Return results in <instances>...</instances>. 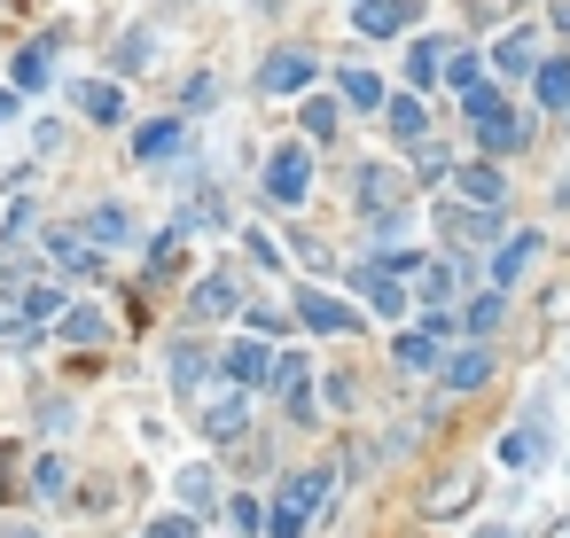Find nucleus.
I'll return each instance as SVG.
<instances>
[{
	"label": "nucleus",
	"instance_id": "obj_36",
	"mask_svg": "<svg viewBox=\"0 0 570 538\" xmlns=\"http://www.w3.org/2000/svg\"><path fill=\"white\" fill-rule=\"evenodd\" d=\"M149 538H196V523L188 515H165V523H149Z\"/></svg>",
	"mask_w": 570,
	"mask_h": 538
},
{
	"label": "nucleus",
	"instance_id": "obj_33",
	"mask_svg": "<svg viewBox=\"0 0 570 538\" xmlns=\"http://www.w3.org/2000/svg\"><path fill=\"white\" fill-rule=\"evenodd\" d=\"M446 86H461V95H469V86H484L476 55H446Z\"/></svg>",
	"mask_w": 570,
	"mask_h": 538
},
{
	"label": "nucleus",
	"instance_id": "obj_17",
	"mask_svg": "<svg viewBox=\"0 0 570 538\" xmlns=\"http://www.w3.org/2000/svg\"><path fill=\"white\" fill-rule=\"evenodd\" d=\"M78 110H87V118H102V125H118V118H125L118 86H102V78H87V86H78Z\"/></svg>",
	"mask_w": 570,
	"mask_h": 538
},
{
	"label": "nucleus",
	"instance_id": "obj_27",
	"mask_svg": "<svg viewBox=\"0 0 570 538\" xmlns=\"http://www.w3.org/2000/svg\"><path fill=\"white\" fill-rule=\"evenodd\" d=\"M398 367H438V336H398Z\"/></svg>",
	"mask_w": 570,
	"mask_h": 538
},
{
	"label": "nucleus",
	"instance_id": "obj_30",
	"mask_svg": "<svg viewBox=\"0 0 570 538\" xmlns=\"http://www.w3.org/2000/svg\"><path fill=\"white\" fill-rule=\"evenodd\" d=\"M87 234H95V242H125V211H118V204H102V211L87 219Z\"/></svg>",
	"mask_w": 570,
	"mask_h": 538
},
{
	"label": "nucleus",
	"instance_id": "obj_18",
	"mask_svg": "<svg viewBox=\"0 0 570 538\" xmlns=\"http://www.w3.org/2000/svg\"><path fill=\"white\" fill-rule=\"evenodd\" d=\"M531 47H539V32H508V40L493 47V63H501V78H524V70H531Z\"/></svg>",
	"mask_w": 570,
	"mask_h": 538
},
{
	"label": "nucleus",
	"instance_id": "obj_16",
	"mask_svg": "<svg viewBox=\"0 0 570 538\" xmlns=\"http://www.w3.org/2000/svg\"><path fill=\"white\" fill-rule=\"evenodd\" d=\"M297 312H305V328H320V336H344V328H352V312H344V305H329L320 289H313V297H297Z\"/></svg>",
	"mask_w": 570,
	"mask_h": 538
},
{
	"label": "nucleus",
	"instance_id": "obj_13",
	"mask_svg": "<svg viewBox=\"0 0 570 538\" xmlns=\"http://www.w3.org/2000/svg\"><path fill=\"white\" fill-rule=\"evenodd\" d=\"M469 499H476V476H438V484H430V499H423V507H430V515H461V507H469Z\"/></svg>",
	"mask_w": 570,
	"mask_h": 538
},
{
	"label": "nucleus",
	"instance_id": "obj_22",
	"mask_svg": "<svg viewBox=\"0 0 570 538\" xmlns=\"http://www.w3.org/2000/svg\"><path fill=\"white\" fill-rule=\"evenodd\" d=\"M204 375H211V351H204V343H180V351H173V383H180V391H196Z\"/></svg>",
	"mask_w": 570,
	"mask_h": 538
},
{
	"label": "nucleus",
	"instance_id": "obj_29",
	"mask_svg": "<svg viewBox=\"0 0 570 538\" xmlns=\"http://www.w3.org/2000/svg\"><path fill=\"white\" fill-rule=\"evenodd\" d=\"M501 320H508V297H476V305H469V328H476V336H493Z\"/></svg>",
	"mask_w": 570,
	"mask_h": 538
},
{
	"label": "nucleus",
	"instance_id": "obj_32",
	"mask_svg": "<svg viewBox=\"0 0 570 538\" xmlns=\"http://www.w3.org/2000/svg\"><path fill=\"white\" fill-rule=\"evenodd\" d=\"M63 343H102V312H70L63 320Z\"/></svg>",
	"mask_w": 570,
	"mask_h": 538
},
{
	"label": "nucleus",
	"instance_id": "obj_10",
	"mask_svg": "<svg viewBox=\"0 0 570 538\" xmlns=\"http://www.w3.org/2000/svg\"><path fill=\"white\" fill-rule=\"evenodd\" d=\"M227 375H234V383H266V375H274V343H259V336L234 343V351H227Z\"/></svg>",
	"mask_w": 570,
	"mask_h": 538
},
{
	"label": "nucleus",
	"instance_id": "obj_5",
	"mask_svg": "<svg viewBox=\"0 0 570 538\" xmlns=\"http://www.w3.org/2000/svg\"><path fill=\"white\" fill-rule=\"evenodd\" d=\"M438 234H453V242H493V204H438Z\"/></svg>",
	"mask_w": 570,
	"mask_h": 538
},
{
	"label": "nucleus",
	"instance_id": "obj_42",
	"mask_svg": "<svg viewBox=\"0 0 570 538\" xmlns=\"http://www.w3.org/2000/svg\"><path fill=\"white\" fill-rule=\"evenodd\" d=\"M9 538H40V530H9Z\"/></svg>",
	"mask_w": 570,
	"mask_h": 538
},
{
	"label": "nucleus",
	"instance_id": "obj_31",
	"mask_svg": "<svg viewBox=\"0 0 570 538\" xmlns=\"http://www.w3.org/2000/svg\"><path fill=\"white\" fill-rule=\"evenodd\" d=\"M180 507H196V515L211 507V469H188V476H180Z\"/></svg>",
	"mask_w": 570,
	"mask_h": 538
},
{
	"label": "nucleus",
	"instance_id": "obj_37",
	"mask_svg": "<svg viewBox=\"0 0 570 538\" xmlns=\"http://www.w3.org/2000/svg\"><path fill=\"white\" fill-rule=\"evenodd\" d=\"M55 305H63V289H32V297H24V312H32V320H47Z\"/></svg>",
	"mask_w": 570,
	"mask_h": 538
},
{
	"label": "nucleus",
	"instance_id": "obj_12",
	"mask_svg": "<svg viewBox=\"0 0 570 538\" xmlns=\"http://www.w3.org/2000/svg\"><path fill=\"white\" fill-rule=\"evenodd\" d=\"M242 305V289H234V274H211L204 289H196V320H227Z\"/></svg>",
	"mask_w": 570,
	"mask_h": 538
},
{
	"label": "nucleus",
	"instance_id": "obj_6",
	"mask_svg": "<svg viewBox=\"0 0 570 538\" xmlns=\"http://www.w3.org/2000/svg\"><path fill=\"white\" fill-rule=\"evenodd\" d=\"M360 297H368L383 320H398V312H406V289H398V274H391V265H360Z\"/></svg>",
	"mask_w": 570,
	"mask_h": 538
},
{
	"label": "nucleus",
	"instance_id": "obj_40",
	"mask_svg": "<svg viewBox=\"0 0 570 538\" xmlns=\"http://www.w3.org/2000/svg\"><path fill=\"white\" fill-rule=\"evenodd\" d=\"M555 196H562V204H570V172H562V188H555Z\"/></svg>",
	"mask_w": 570,
	"mask_h": 538
},
{
	"label": "nucleus",
	"instance_id": "obj_21",
	"mask_svg": "<svg viewBox=\"0 0 570 538\" xmlns=\"http://www.w3.org/2000/svg\"><path fill=\"white\" fill-rule=\"evenodd\" d=\"M204 437H211V444H234V437H242V398H219V406L204 414Z\"/></svg>",
	"mask_w": 570,
	"mask_h": 538
},
{
	"label": "nucleus",
	"instance_id": "obj_19",
	"mask_svg": "<svg viewBox=\"0 0 570 538\" xmlns=\"http://www.w3.org/2000/svg\"><path fill=\"white\" fill-rule=\"evenodd\" d=\"M173 149H180V118H156L133 133V156H173Z\"/></svg>",
	"mask_w": 570,
	"mask_h": 538
},
{
	"label": "nucleus",
	"instance_id": "obj_20",
	"mask_svg": "<svg viewBox=\"0 0 570 538\" xmlns=\"http://www.w3.org/2000/svg\"><path fill=\"white\" fill-rule=\"evenodd\" d=\"M531 257H539V234H516V242H508V250H501V257H493V282H501V289H508V282H516V274H524V265H531Z\"/></svg>",
	"mask_w": 570,
	"mask_h": 538
},
{
	"label": "nucleus",
	"instance_id": "obj_15",
	"mask_svg": "<svg viewBox=\"0 0 570 538\" xmlns=\"http://www.w3.org/2000/svg\"><path fill=\"white\" fill-rule=\"evenodd\" d=\"M539 453H547V429H539V421H524V429L501 437V461H508V469H524V461H539Z\"/></svg>",
	"mask_w": 570,
	"mask_h": 538
},
{
	"label": "nucleus",
	"instance_id": "obj_24",
	"mask_svg": "<svg viewBox=\"0 0 570 538\" xmlns=\"http://www.w3.org/2000/svg\"><path fill=\"white\" fill-rule=\"evenodd\" d=\"M360 204H368V211H375V204H398V172L368 164V172H360Z\"/></svg>",
	"mask_w": 570,
	"mask_h": 538
},
{
	"label": "nucleus",
	"instance_id": "obj_4",
	"mask_svg": "<svg viewBox=\"0 0 570 538\" xmlns=\"http://www.w3.org/2000/svg\"><path fill=\"white\" fill-rule=\"evenodd\" d=\"M305 78H313V55L282 47V55H266V63H259V95H297Z\"/></svg>",
	"mask_w": 570,
	"mask_h": 538
},
{
	"label": "nucleus",
	"instance_id": "obj_23",
	"mask_svg": "<svg viewBox=\"0 0 570 538\" xmlns=\"http://www.w3.org/2000/svg\"><path fill=\"white\" fill-rule=\"evenodd\" d=\"M344 102L352 110H383V78L375 70H344Z\"/></svg>",
	"mask_w": 570,
	"mask_h": 538
},
{
	"label": "nucleus",
	"instance_id": "obj_14",
	"mask_svg": "<svg viewBox=\"0 0 570 538\" xmlns=\"http://www.w3.org/2000/svg\"><path fill=\"white\" fill-rule=\"evenodd\" d=\"M383 110H391V133H398V141H423V133H430V110H423L415 95H391Z\"/></svg>",
	"mask_w": 570,
	"mask_h": 538
},
{
	"label": "nucleus",
	"instance_id": "obj_26",
	"mask_svg": "<svg viewBox=\"0 0 570 538\" xmlns=\"http://www.w3.org/2000/svg\"><path fill=\"white\" fill-rule=\"evenodd\" d=\"M446 40H415V55H406V78H415V86H430L438 70H446V55H438Z\"/></svg>",
	"mask_w": 570,
	"mask_h": 538
},
{
	"label": "nucleus",
	"instance_id": "obj_11",
	"mask_svg": "<svg viewBox=\"0 0 570 538\" xmlns=\"http://www.w3.org/2000/svg\"><path fill=\"white\" fill-rule=\"evenodd\" d=\"M415 289H423L430 305H446V297L461 289V265H453V257H423V265H415Z\"/></svg>",
	"mask_w": 570,
	"mask_h": 538
},
{
	"label": "nucleus",
	"instance_id": "obj_8",
	"mask_svg": "<svg viewBox=\"0 0 570 538\" xmlns=\"http://www.w3.org/2000/svg\"><path fill=\"white\" fill-rule=\"evenodd\" d=\"M484 383H493V351H484V343L453 351V367H446V391H484Z\"/></svg>",
	"mask_w": 570,
	"mask_h": 538
},
{
	"label": "nucleus",
	"instance_id": "obj_7",
	"mask_svg": "<svg viewBox=\"0 0 570 538\" xmlns=\"http://www.w3.org/2000/svg\"><path fill=\"white\" fill-rule=\"evenodd\" d=\"M406 24H415V0H360V32L368 40H391Z\"/></svg>",
	"mask_w": 570,
	"mask_h": 538
},
{
	"label": "nucleus",
	"instance_id": "obj_34",
	"mask_svg": "<svg viewBox=\"0 0 570 538\" xmlns=\"http://www.w3.org/2000/svg\"><path fill=\"white\" fill-rule=\"evenodd\" d=\"M40 78H47V47H24L17 55V86H40Z\"/></svg>",
	"mask_w": 570,
	"mask_h": 538
},
{
	"label": "nucleus",
	"instance_id": "obj_25",
	"mask_svg": "<svg viewBox=\"0 0 570 538\" xmlns=\"http://www.w3.org/2000/svg\"><path fill=\"white\" fill-rule=\"evenodd\" d=\"M539 102L547 110H570V63H539Z\"/></svg>",
	"mask_w": 570,
	"mask_h": 538
},
{
	"label": "nucleus",
	"instance_id": "obj_41",
	"mask_svg": "<svg viewBox=\"0 0 570 538\" xmlns=\"http://www.w3.org/2000/svg\"><path fill=\"white\" fill-rule=\"evenodd\" d=\"M9 110H17V102H9V95H0V118H9Z\"/></svg>",
	"mask_w": 570,
	"mask_h": 538
},
{
	"label": "nucleus",
	"instance_id": "obj_3",
	"mask_svg": "<svg viewBox=\"0 0 570 538\" xmlns=\"http://www.w3.org/2000/svg\"><path fill=\"white\" fill-rule=\"evenodd\" d=\"M476 141H484V156H516V149L531 141V125H524V118H508V110L493 102V110L476 118Z\"/></svg>",
	"mask_w": 570,
	"mask_h": 538
},
{
	"label": "nucleus",
	"instance_id": "obj_2",
	"mask_svg": "<svg viewBox=\"0 0 570 538\" xmlns=\"http://www.w3.org/2000/svg\"><path fill=\"white\" fill-rule=\"evenodd\" d=\"M305 179H313V156L305 149H274L266 156V196L274 204H305Z\"/></svg>",
	"mask_w": 570,
	"mask_h": 538
},
{
	"label": "nucleus",
	"instance_id": "obj_35",
	"mask_svg": "<svg viewBox=\"0 0 570 538\" xmlns=\"http://www.w3.org/2000/svg\"><path fill=\"white\" fill-rule=\"evenodd\" d=\"M32 492H40V499H63V461H40V469H32Z\"/></svg>",
	"mask_w": 570,
	"mask_h": 538
},
{
	"label": "nucleus",
	"instance_id": "obj_28",
	"mask_svg": "<svg viewBox=\"0 0 570 538\" xmlns=\"http://www.w3.org/2000/svg\"><path fill=\"white\" fill-rule=\"evenodd\" d=\"M305 133H313V141H329V133H337V102H329V95H313V102H305Z\"/></svg>",
	"mask_w": 570,
	"mask_h": 538
},
{
	"label": "nucleus",
	"instance_id": "obj_9",
	"mask_svg": "<svg viewBox=\"0 0 570 538\" xmlns=\"http://www.w3.org/2000/svg\"><path fill=\"white\" fill-rule=\"evenodd\" d=\"M461 196H469V204H501V196H508V172H501V156L469 164V172H461Z\"/></svg>",
	"mask_w": 570,
	"mask_h": 538
},
{
	"label": "nucleus",
	"instance_id": "obj_39",
	"mask_svg": "<svg viewBox=\"0 0 570 538\" xmlns=\"http://www.w3.org/2000/svg\"><path fill=\"white\" fill-rule=\"evenodd\" d=\"M547 538H570V515H562V523H547Z\"/></svg>",
	"mask_w": 570,
	"mask_h": 538
},
{
	"label": "nucleus",
	"instance_id": "obj_38",
	"mask_svg": "<svg viewBox=\"0 0 570 538\" xmlns=\"http://www.w3.org/2000/svg\"><path fill=\"white\" fill-rule=\"evenodd\" d=\"M476 538H516V530H501V523H484V530H476Z\"/></svg>",
	"mask_w": 570,
	"mask_h": 538
},
{
	"label": "nucleus",
	"instance_id": "obj_1",
	"mask_svg": "<svg viewBox=\"0 0 570 538\" xmlns=\"http://www.w3.org/2000/svg\"><path fill=\"white\" fill-rule=\"evenodd\" d=\"M329 499H337V476H329V469H305V476H289V492L274 499L266 530H274V538H305V515H320Z\"/></svg>",
	"mask_w": 570,
	"mask_h": 538
}]
</instances>
